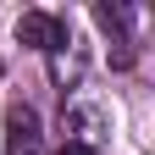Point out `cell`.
Segmentation results:
<instances>
[{
    "label": "cell",
    "instance_id": "obj_1",
    "mask_svg": "<svg viewBox=\"0 0 155 155\" xmlns=\"http://www.w3.org/2000/svg\"><path fill=\"white\" fill-rule=\"evenodd\" d=\"M17 39L33 45V50H61V45H67V22L50 17V11H28L22 22H17Z\"/></svg>",
    "mask_w": 155,
    "mask_h": 155
},
{
    "label": "cell",
    "instance_id": "obj_2",
    "mask_svg": "<svg viewBox=\"0 0 155 155\" xmlns=\"http://www.w3.org/2000/svg\"><path fill=\"white\" fill-rule=\"evenodd\" d=\"M6 155H39V116L33 111L6 116Z\"/></svg>",
    "mask_w": 155,
    "mask_h": 155
},
{
    "label": "cell",
    "instance_id": "obj_3",
    "mask_svg": "<svg viewBox=\"0 0 155 155\" xmlns=\"http://www.w3.org/2000/svg\"><path fill=\"white\" fill-rule=\"evenodd\" d=\"M55 155H94V150H89V144H78V139H72V144H61V150H55Z\"/></svg>",
    "mask_w": 155,
    "mask_h": 155
}]
</instances>
